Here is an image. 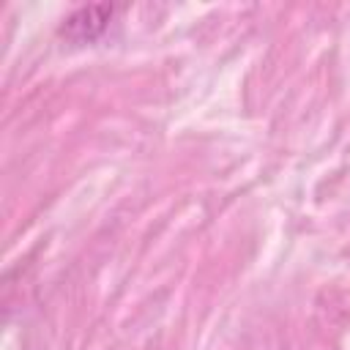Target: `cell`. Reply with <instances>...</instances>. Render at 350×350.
I'll list each match as a JSON object with an SVG mask.
<instances>
[{"mask_svg":"<svg viewBox=\"0 0 350 350\" xmlns=\"http://www.w3.org/2000/svg\"><path fill=\"white\" fill-rule=\"evenodd\" d=\"M109 14H112V5H85L66 19L63 36H68L74 41H93L107 27Z\"/></svg>","mask_w":350,"mask_h":350,"instance_id":"cell-1","label":"cell"}]
</instances>
